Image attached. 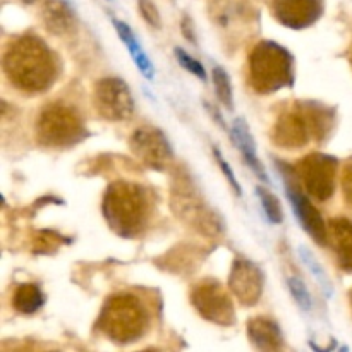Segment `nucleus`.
I'll return each instance as SVG.
<instances>
[{"label":"nucleus","mask_w":352,"mask_h":352,"mask_svg":"<svg viewBox=\"0 0 352 352\" xmlns=\"http://www.w3.org/2000/svg\"><path fill=\"white\" fill-rule=\"evenodd\" d=\"M3 71L16 88L43 93L57 79V58L43 40L34 34H23L7 45Z\"/></svg>","instance_id":"nucleus-1"},{"label":"nucleus","mask_w":352,"mask_h":352,"mask_svg":"<svg viewBox=\"0 0 352 352\" xmlns=\"http://www.w3.org/2000/svg\"><path fill=\"white\" fill-rule=\"evenodd\" d=\"M103 215L113 232L122 237H134L146 226L150 199L141 186L116 182L107 189Z\"/></svg>","instance_id":"nucleus-2"},{"label":"nucleus","mask_w":352,"mask_h":352,"mask_svg":"<svg viewBox=\"0 0 352 352\" xmlns=\"http://www.w3.org/2000/svg\"><path fill=\"white\" fill-rule=\"evenodd\" d=\"M250 82L261 95L277 93L294 82V58L291 52L275 41L265 40L250 55Z\"/></svg>","instance_id":"nucleus-3"},{"label":"nucleus","mask_w":352,"mask_h":352,"mask_svg":"<svg viewBox=\"0 0 352 352\" xmlns=\"http://www.w3.org/2000/svg\"><path fill=\"white\" fill-rule=\"evenodd\" d=\"M146 308L136 296H113L103 306L98 327L110 340L117 344H129L140 340L148 330Z\"/></svg>","instance_id":"nucleus-4"},{"label":"nucleus","mask_w":352,"mask_h":352,"mask_svg":"<svg viewBox=\"0 0 352 352\" xmlns=\"http://www.w3.org/2000/svg\"><path fill=\"white\" fill-rule=\"evenodd\" d=\"M85 122L72 107L50 103L36 120L38 141L50 148H67L85 138Z\"/></svg>","instance_id":"nucleus-5"},{"label":"nucleus","mask_w":352,"mask_h":352,"mask_svg":"<svg viewBox=\"0 0 352 352\" xmlns=\"http://www.w3.org/2000/svg\"><path fill=\"white\" fill-rule=\"evenodd\" d=\"M172 208L184 220L191 222L199 232L205 236H219L222 234L223 227L217 213L210 212L201 196L196 192L195 186L188 177L181 179L177 186H174V196H172Z\"/></svg>","instance_id":"nucleus-6"},{"label":"nucleus","mask_w":352,"mask_h":352,"mask_svg":"<svg viewBox=\"0 0 352 352\" xmlns=\"http://www.w3.org/2000/svg\"><path fill=\"white\" fill-rule=\"evenodd\" d=\"M282 177H284L285 182L287 198L291 201L292 210H294L296 219L301 223L302 229L320 246L329 244V227L325 226V222H323L322 215L315 208V205L301 191V181H299L298 172H292V168L289 167H282Z\"/></svg>","instance_id":"nucleus-7"},{"label":"nucleus","mask_w":352,"mask_h":352,"mask_svg":"<svg viewBox=\"0 0 352 352\" xmlns=\"http://www.w3.org/2000/svg\"><path fill=\"white\" fill-rule=\"evenodd\" d=\"M339 162L336 157H329L323 153L308 155L298 165V175L301 186H305L306 192L316 198L318 201H327L332 198L336 191V175Z\"/></svg>","instance_id":"nucleus-8"},{"label":"nucleus","mask_w":352,"mask_h":352,"mask_svg":"<svg viewBox=\"0 0 352 352\" xmlns=\"http://www.w3.org/2000/svg\"><path fill=\"white\" fill-rule=\"evenodd\" d=\"M93 103L105 120L120 122L134 113V100L126 81L119 78H103L95 85Z\"/></svg>","instance_id":"nucleus-9"},{"label":"nucleus","mask_w":352,"mask_h":352,"mask_svg":"<svg viewBox=\"0 0 352 352\" xmlns=\"http://www.w3.org/2000/svg\"><path fill=\"white\" fill-rule=\"evenodd\" d=\"M191 302L196 311L208 322L223 327H230L236 322L232 301L217 280L199 282L192 291Z\"/></svg>","instance_id":"nucleus-10"},{"label":"nucleus","mask_w":352,"mask_h":352,"mask_svg":"<svg viewBox=\"0 0 352 352\" xmlns=\"http://www.w3.org/2000/svg\"><path fill=\"white\" fill-rule=\"evenodd\" d=\"M131 150L148 167L155 170H164L174 158L170 143L164 133L155 127H141L131 136Z\"/></svg>","instance_id":"nucleus-11"},{"label":"nucleus","mask_w":352,"mask_h":352,"mask_svg":"<svg viewBox=\"0 0 352 352\" xmlns=\"http://www.w3.org/2000/svg\"><path fill=\"white\" fill-rule=\"evenodd\" d=\"M229 285L241 305L254 306L263 294V274L254 263L239 258L232 263Z\"/></svg>","instance_id":"nucleus-12"},{"label":"nucleus","mask_w":352,"mask_h":352,"mask_svg":"<svg viewBox=\"0 0 352 352\" xmlns=\"http://www.w3.org/2000/svg\"><path fill=\"white\" fill-rule=\"evenodd\" d=\"M272 12L284 26L302 30L320 19L323 14V0H272Z\"/></svg>","instance_id":"nucleus-13"},{"label":"nucleus","mask_w":352,"mask_h":352,"mask_svg":"<svg viewBox=\"0 0 352 352\" xmlns=\"http://www.w3.org/2000/svg\"><path fill=\"white\" fill-rule=\"evenodd\" d=\"M311 136V122H309L305 107L282 116L278 119L277 126L274 127V141L280 148H285V150L302 148L305 144H308Z\"/></svg>","instance_id":"nucleus-14"},{"label":"nucleus","mask_w":352,"mask_h":352,"mask_svg":"<svg viewBox=\"0 0 352 352\" xmlns=\"http://www.w3.org/2000/svg\"><path fill=\"white\" fill-rule=\"evenodd\" d=\"M41 17H43L45 28L57 36L72 33L78 24L74 9L67 0H45Z\"/></svg>","instance_id":"nucleus-15"},{"label":"nucleus","mask_w":352,"mask_h":352,"mask_svg":"<svg viewBox=\"0 0 352 352\" xmlns=\"http://www.w3.org/2000/svg\"><path fill=\"white\" fill-rule=\"evenodd\" d=\"M329 243L336 251L340 268L352 274V222L333 219L329 226Z\"/></svg>","instance_id":"nucleus-16"},{"label":"nucleus","mask_w":352,"mask_h":352,"mask_svg":"<svg viewBox=\"0 0 352 352\" xmlns=\"http://www.w3.org/2000/svg\"><path fill=\"white\" fill-rule=\"evenodd\" d=\"M248 337L251 344L260 351H278L284 347V337L277 323L261 316L250 320Z\"/></svg>","instance_id":"nucleus-17"},{"label":"nucleus","mask_w":352,"mask_h":352,"mask_svg":"<svg viewBox=\"0 0 352 352\" xmlns=\"http://www.w3.org/2000/svg\"><path fill=\"white\" fill-rule=\"evenodd\" d=\"M230 138H232L236 146L239 148V151L243 153V158L248 164V167H250L261 181L268 184V182H270V177H268L267 170H265V167L261 165V162L258 160L256 143H254L253 136H251L250 127L244 124L243 119H237L236 122H234L232 131H230Z\"/></svg>","instance_id":"nucleus-18"},{"label":"nucleus","mask_w":352,"mask_h":352,"mask_svg":"<svg viewBox=\"0 0 352 352\" xmlns=\"http://www.w3.org/2000/svg\"><path fill=\"white\" fill-rule=\"evenodd\" d=\"M250 12L251 7L241 0H219L217 6L212 7L213 21L222 30H229L234 24L237 28L250 24Z\"/></svg>","instance_id":"nucleus-19"},{"label":"nucleus","mask_w":352,"mask_h":352,"mask_svg":"<svg viewBox=\"0 0 352 352\" xmlns=\"http://www.w3.org/2000/svg\"><path fill=\"white\" fill-rule=\"evenodd\" d=\"M112 23H113V28H116L117 34H119V38L124 41V43H126L127 50H129L131 57H133L134 64L138 65V69L143 72L144 78H146V79H153V76H155L153 64H151V60L148 58V55L144 54L143 47H141V43L138 41L134 31L131 30V28L127 26L124 21L112 19Z\"/></svg>","instance_id":"nucleus-20"},{"label":"nucleus","mask_w":352,"mask_h":352,"mask_svg":"<svg viewBox=\"0 0 352 352\" xmlns=\"http://www.w3.org/2000/svg\"><path fill=\"white\" fill-rule=\"evenodd\" d=\"M45 305V294L36 284H21L12 296V306L23 315H33Z\"/></svg>","instance_id":"nucleus-21"},{"label":"nucleus","mask_w":352,"mask_h":352,"mask_svg":"<svg viewBox=\"0 0 352 352\" xmlns=\"http://www.w3.org/2000/svg\"><path fill=\"white\" fill-rule=\"evenodd\" d=\"M212 78H213V86H215L217 96H219L220 102L230 110L234 105V93H232V85H230L229 74H227V71L223 67H213Z\"/></svg>","instance_id":"nucleus-22"},{"label":"nucleus","mask_w":352,"mask_h":352,"mask_svg":"<svg viewBox=\"0 0 352 352\" xmlns=\"http://www.w3.org/2000/svg\"><path fill=\"white\" fill-rule=\"evenodd\" d=\"M256 195L260 198L261 206H263V212L267 215V219L270 220L272 223H282L284 222V210H282L280 201L275 195H272L268 189L258 188Z\"/></svg>","instance_id":"nucleus-23"},{"label":"nucleus","mask_w":352,"mask_h":352,"mask_svg":"<svg viewBox=\"0 0 352 352\" xmlns=\"http://www.w3.org/2000/svg\"><path fill=\"white\" fill-rule=\"evenodd\" d=\"M287 284H289V289H291L292 298L296 299V302L299 305V308H301L302 311H309L313 306V301H311V294H309V291H308V287L305 285V282L298 277H291L287 280Z\"/></svg>","instance_id":"nucleus-24"},{"label":"nucleus","mask_w":352,"mask_h":352,"mask_svg":"<svg viewBox=\"0 0 352 352\" xmlns=\"http://www.w3.org/2000/svg\"><path fill=\"white\" fill-rule=\"evenodd\" d=\"M174 55H175V58L179 60V64H181L186 71H189L191 74H195L196 78H199L201 81H205L206 71H205V67H203L201 62L196 60L195 57H191V55H189L184 48H179V47L174 48Z\"/></svg>","instance_id":"nucleus-25"},{"label":"nucleus","mask_w":352,"mask_h":352,"mask_svg":"<svg viewBox=\"0 0 352 352\" xmlns=\"http://www.w3.org/2000/svg\"><path fill=\"white\" fill-rule=\"evenodd\" d=\"M299 254H301V260L305 261V263H306V267H308L309 270H311V274L315 275V277L318 278L320 282H322V287L325 289L327 292H329V291H330L329 278H327L325 272H323V268L320 267V263H318V261L315 260V256H313V253H311V251H309L308 248L301 246V248H299Z\"/></svg>","instance_id":"nucleus-26"},{"label":"nucleus","mask_w":352,"mask_h":352,"mask_svg":"<svg viewBox=\"0 0 352 352\" xmlns=\"http://www.w3.org/2000/svg\"><path fill=\"white\" fill-rule=\"evenodd\" d=\"M213 155H215L217 164H219L220 170L223 172V175H226V179H227V181H229V184L232 186L234 192H236L237 196L243 195V189H241L239 181H237V179H236V175H234V170H232V168H230V165L227 164V160H226V158H223V155L220 153L219 148H213Z\"/></svg>","instance_id":"nucleus-27"},{"label":"nucleus","mask_w":352,"mask_h":352,"mask_svg":"<svg viewBox=\"0 0 352 352\" xmlns=\"http://www.w3.org/2000/svg\"><path fill=\"white\" fill-rule=\"evenodd\" d=\"M140 12H141V16L144 17V21L150 24V26H153V28L162 26L160 12H158L157 6H155L151 0H140Z\"/></svg>","instance_id":"nucleus-28"},{"label":"nucleus","mask_w":352,"mask_h":352,"mask_svg":"<svg viewBox=\"0 0 352 352\" xmlns=\"http://www.w3.org/2000/svg\"><path fill=\"white\" fill-rule=\"evenodd\" d=\"M342 191H344V196H346L347 203L352 205V158H349V162H347L346 167H344Z\"/></svg>","instance_id":"nucleus-29"},{"label":"nucleus","mask_w":352,"mask_h":352,"mask_svg":"<svg viewBox=\"0 0 352 352\" xmlns=\"http://www.w3.org/2000/svg\"><path fill=\"white\" fill-rule=\"evenodd\" d=\"M21 2H23V3H34V2H38V0H21Z\"/></svg>","instance_id":"nucleus-30"},{"label":"nucleus","mask_w":352,"mask_h":352,"mask_svg":"<svg viewBox=\"0 0 352 352\" xmlns=\"http://www.w3.org/2000/svg\"><path fill=\"white\" fill-rule=\"evenodd\" d=\"M351 305H352V292H351Z\"/></svg>","instance_id":"nucleus-31"},{"label":"nucleus","mask_w":352,"mask_h":352,"mask_svg":"<svg viewBox=\"0 0 352 352\" xmlns=\"http://www.w3.org/2000/svg\"><path fill=\"white\" fill-rule=\"evenodd\" d=\"M351 62H352V58H351Z\"/></svg>","instance_id":"nucleus-32"}]
</instances>
